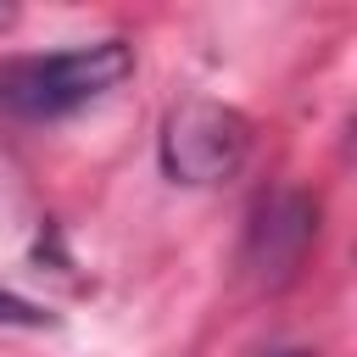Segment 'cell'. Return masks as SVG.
Instances as JSON below:
<instances>
[{
  "instance_id": "1",
  "label": "cell",
  "mask_w": 357,
  "mask_h": 357,
  "mask_svg": "<svg viewBox=\"0 0 357 357\" xmlns=\"http://www.w3.org/2000/svg\"><path fill=\"white\" fill-rule=\"evenodd\" d=\"M134 73V50L123 39H95V45H67L45 56H11L0 61V112L22 123H56L100 95H112Z\"/></svg>"
},
{
  "instance_id": "2",
  "label": "cell",
  "mask_w": 357,
  "mask_h": 357,
  "mask_svg": "<svg viewBox=\"0 0 357 357\" xmlns=\"http://www.w3.org/2000/svg\"><path fill=\"white\" fill-rule=\"evenodd\" d=\"M251 156V123L223 100H184L162 123V173L173 184H223Z\"/></svg>"
},
{
  "instance_id": "3",
  "label": "cell",
  "mask_w": 357,
  "mask_h": 357,
  "mask_svg": "<svg viewBox=\"0 0 357 357\" xmlns=\"http://www.w3.org/2000/svg\"><path fill=\"white\" fill-rule=\"evenodd\" d=\"M307 240H312V206H307L301 195H273V201L257 212L251 245H257L262 262L284 268V262H296V251H301Z\"/></svg>"
},
{
  "instance_id": "4",
  "label": "cell",
  "mask_w": 357,
  "mask_h": 357,
  "mask_svg": "<svg viewBox=\"0 0 357 357\" xmlns=\"http://www.w3.org/2000/svg\"><path fill=\"white\" fill-rule=\"evenodd\" d=\"M45 318H50L45 307H33L28 296H17V290L0 284V324H22V329H33V324H45Z\"/></svg>"
},
{
  "instance_id": "5",
  "label": "cell",
  "mask_w": 357,
  "mask_h": 357,
  "mask_svg": "<svg viewBox=\"0 0 357 357\" xmlns=\"http://www.w3.org/2000/svg\"><path fill=\"white\" fill-rule=\"evenodd\" d=\"M262 357H307V351H290V346H284V351H262Z\"/></svg>"
}]
</instances>
